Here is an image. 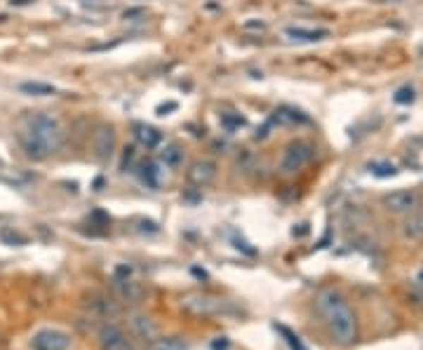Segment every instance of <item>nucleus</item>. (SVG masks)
<instances>
[{
    "label": "nucleus",
    "instance_id": "obj_7",
    "mask_svg": "<svg viewBox=\"0 0 423 350\" xmlns=\"http://www.w3.org/2000/svg\"><path fill=\"white\" fill-rule=\"evenodd\" d=\"M99 346L102 350H132L127 336L116 325H104L99 329Z\"/></svg>",
    "mask_w": 423,
    "mask_h": 350
},
{
    "label": "nucleus",
    "instance_id": "obj_20",
    "mask_svg": "<svg viewBox=\"0 0 423 350\" xmlns=\"http://www.w3.org/2000/svg\"><path fill=\"white\" fill-rule=\"evenodd\" d=\"M221 125L228 132H233V130H238V127H243L245 125V118L240 115V113H223L221 115Z\"/></svg>",
    "mask_w": 423,
    "mask_h": 350
},
{
    "label": "nucleus",
    "instance_id": "obj_4",
    "mask_svg": "<svg viewBox=\"0 0 423 350\" xmlns=\"http://www.w3.org/2000/svg\"><path fill=\"white\" fill-rule=\"evenodd\" d=\"M70 336L61 329H40L31 339L33 350H68Z\"/></svg>",
    "mask_w": 423,
    "mask_h": 350
},
{
    "label": "nucleus",
    "instance_id": "obj_10",
    "mask_svg": "<svg viewBox=\"0 0 423 350\" xmlns=\"http://www.w3.org/2000/svg\"><path fill=\"white\" fill-rule=\"evenodd\" d=\"M285 36L289 40H296V43H320L329 36L327 29H303V26H289L285 31Z\"/></svg>",
    "mask_w": 423,
    "mask_h": 350
},
{
    "label": "nucleus",
    "instance_id": "obj_12",
    "mask_svg": "<svg viewBox=\"0 0 423 350\" xmlns=\"http://www.w3.org/2000/svg\"><path fill=\"white\" fill-rule=\"evenodd\" d=\"M416 202V195L412 191H395L386 198V207L391 212H409Z\"/></svg>",
    "mask_w": 423,
    "mask_h": 350
},
{
    "label": "nucleus",
    "instance_id": "obj_11",
    "mask_svg": "<svg viewBox=\"0 0 423 350\" xmlns=\"http://www.w3.org/2000/svg\"><path fill=\"white\" fill-rule=\"evenodd\" d=\"M134 137H137V142L144 146L146 151H153L158 149L160 142H162V135L151 125H144V123H137L134 125Z\"/></svg>",
    "mask_w": 423,
    "mask_h": 350
},
{
    "label": "nucleus",
    "instance_id": "obj_28",
    "mask_svg": "<svg viewBox=\"0 0 423 350\" xmlns=\"http://www.w3.org/2000/svg\"><path fill=\"white\" fill-rule=\"evenodd\" d=\"M419 280H421V282H423V270H421V275H419Z\"/></svg>",
    "mask_w": 423,
    "mask_h": 350
},
{
    "label": "nucleus",
    "instance_id": "obj_14",
    "mask_svg": "<svg viewBox=\"0 0 423 350\" xmlns=\"http://www.w3.org/2000/svg\"><path fill=\"white\" fill-rule=\"evenodd\" d=\"M151 350H188V343L181 336H162V339H153Z\"/></svg>",
    "mask_w": 423,
    "mask_h": 350
},
{
    "label": "nucleus",
    "instance_id": "obj_22",
    "mask_svg": "<svg viewBox=\"0 0 423 350\" xmlns=\"http://www.w3.org/2000/svg\"><path fill=\"white\" fill-rule=\"evenodd\" d=\"M120 287H123V296H127L130 301L141 299V287H137V282H127V280H120Z\"/></svg>",
    "mask_w": 423,
    "mask_h": 350
},
{
    "label": "nucleus",
    "instance_id": "obj_23",
    "mask_svg": "<svg viewBox=\"0 0 423 350\" xmlns=\"http://www.w3.org/2000/svg\"><path fill=\"white\" fill-rule=\"evenodd\" d=\"M0 237H3V242H7V244H26V237L19 235L17 230H12V228L0 230Z\"/></svg>",
    "mask_w": 423,
    "mask_h": 350
},
{
    "label": "nucleus",
    "instance_id": "obj_9",
    "mask_svg": "<svg viewBox=\"0 0 423 350\" xmlns=\"http://www.w3.org/2000/svg\"><path fill=\"white\" fill-rule=\"evenodd\" d=\"M130 329L134 336H139V339H144V341L158 339V325H155L148 315H134L130 320Z\"/></svg>",
    "mask_w": 423,
    "mask_h": 350
},
{
    "label": "nucleus",
    "instance_id": "obj_25",
    "mask_svg": "<svg viewBox=\"0 0 423 350\" xmlns=\"http://www.w3.org/2000/svg\"><path fill=\"white\" fill-rule=\"evenodd\" d=\"M139 15H144V10H127L125 19H132V17H139Z\"/></svg>",
    "mask_w": 423,
    "mask_h": 350
},
{
    "label": "nucleus",
    "instance_id": "obj_3",
    "mask_svg": "<svg viewBox=\"0 0 423 350\" xmlns=\"http://www.w3.org/2000/svg\"><path fill=\"white\" fill-rule=\"evenodd\" d=\"M315 158V146L310 142H292L282 151V158H280V170L287 172V174H294L303 170L310 160Z\"/></svg>",
    "mask_w": 423,
    "mask_h": 350
},
{
    "label": "nucleus",
    "instance_id": "obj_24",
    "mask_svg": "<svg viewBox=\"0 0 423 350\" xmlns=\"http://www.w3.org/2000/svg\"><path fill=\"white\" fill-rule=\"evenodd\" d=\"M414 99V92L409 87H405V89H400L398 92V96H395V101L398 104H407V101H412Z\"/></svg>",
    "mask_w": 423,
    "mask_h": 350
},
{
    "label": "nucleus",
    "instance_id": "obj_2",
    "mask_svg": "<svg viewBox=\"0 0 423 350\" xmlns=\"http://www.w3.org/2000/svg\"><path fill=\"white\" fill-rule=\"evenodd\" d=\"M317 308H320L322 318L327 320V327L331 336L348 346L357 339V320H355V313L350 311V306L345 304V299L341 296L338 292L334 289H324L320 292L317 296Z\"/></svg>",
    "mask_w": 423,
    "mask_h": 350
},
{
    "label": "nucleus",
    "instance_id": "obj_16",
    "mask_svg": "<svg viewBox=\"0 0 423 350\" xmlns=\"http://www.w3.org/2000/svg\"><path fill=\"white\" fill-rule=\"evenodd\" d=\"M141 181L151 188H158L160 186V170L155 163H144L141 165Z\"/></svg>",
    "mask_w": 423,
    "mask_h": 350
},
{
    "label": "nucleus",
    "instance_id": "obj_27",
    "mask_svg": "<svg viewBox=\"0 0 423 350\" xmlns=\"http://www.w3.org/2000/svg\"><path fill=\"white\" fill-rule=\"evenodd\" d=\"M31 0H12V5H28Z\"/></svg>",
    "mask_w": 423,
    "mask_h": 350
},
{
    "label": "nucleus",
    "instance_id": "obj_15",
    "mask_svg": "<svg viewBox=\"0 0 423 350\" xmlns=\"http://www.w3.org/2000/svg\"><path fill=\"white\" fill-rule=\"evenodd\" d=\"M21 92L24 94H31V96H52L56 89L49 85V82H38V80H33V82H21Z\"/></svg>",
    "mask_w": 423,
    "mask_h": 350
},
{
    "label": "nucleus",
    "instance_id": "obj_19",
    "mask_svg": "<svg viewBox=\"0 0 423 350\" xmlns=\"http://www.w3.org/2000/svg\"><path fill=\"white\" fill-rule=\"evenodd\" d=\"M369 170H372L374 177H381V179L395 177V172H398L391 163H374V165H369Z\"/></svg>",
    "mask_w": 423,
    "mask_h": 350
},
{
    "label": "nucleus",
    "instance_id": "obj_21",
    "mask_svg": "<svg viewBox=\"0 0 423 350\" xmlns=\"http://www.w3.org/2000/svg\"><path fill=\"white\" fill-rule=\"evenodd\" d=\"M407 233L412 235V237H421V235H423V212L414 214L412 219H409V223H407Z\"/></svg>",
    "mask_w": 423,
    "mask_h": 350
},
{
    "label": "nucleus",
    "instance_id": "obj_8",
    "mask_svg": "<svg viewBox=\"0 0 423 350\" xmlns=\"http://www.w3.org/2000/svg\"><path fill=\"white\" fill-rule=\"evenodd\" d=\"M216 179V165L212 160H195L188 167V181L193 186H209Z\"/></svg>",
    "mask_w": 423,
    "mask_h": 350
},
{
    "label": "nucleus",
    "instance_id": "obj_26",
    "mask_svg": "<svg viewBox=\"0 0 423 350\" xmlns=\"http://www.w3.org/2000/svg\"><path fill=\"white\" fill-rule=\"evenodd\" d=\"M176 104H167V106H158V115H165V111H174Z\"/></svg>",
    "mask_w": 423,
    "mask_h": 350
},
{
    "label": "nucleus",
    "instance_id": "obj_18",
    "mask_svg": "<svg viewBox=\"0 0 423 350\" xmlns=\"http://www.w3.org/2000/svg\"><path fill=\"white\" fill-rule=\"evenodd\" d=\"M275 329H278V332L285 336V341L289 343V348H292V350H306V348H303V343H301L299 336H296L294 332H289L285 325H275Z\"/></svg>",
    "mask_w": 423,
    "mask_h": 350
},
{
    "label": "nucleus",
    "instance_id": "obj_6",
    "mask_svg": "<svg viewBox=\"0 0 423 350\" xmlns=\"http://www.w3.org/2000/svg\"><path fill=\"white\" fill-rule=\"evenodd\" d=\"M183 308L195 315H216L221 313L226 304L219 299H212V296H200V294H193V296H186L183 299Z\"/></svg>",
    "mask_w": 423,
    "mask_h": 350
},
{
    "label": "nucleus",
    "instance_id": "obj_1",
    "mask_svg": "<svg viewBox=\"0 0 423 350\" xmlns=\"http://www.w3.org/2000/svg\"><path fill=\"white\" fill-rule=\"evenodd\" d=\"M21 149L31 160H47L61 149L63 130L56 118L47 113L31 115L19 135Z\"/></svg>",
    "mask_w": 423,
    "mask_h": 350
},
{
    "label": "nucleus",
    "instance_id": "obj_17",
    "mask_svg": "<svg viewBox=\"0 0 423 350\" xmlns=\"http://www.w3.org/2000/svg\"><path fill=\"white\" fill-rule=\"evenodd\" d=\"M160 160H162V165H167V167H176L181 163V149L176 144H169V146H165V149L160 151Z\"/></svg>",
    "mask_w": 423,
    "mask_h": 350
},
{
    "label": "nucleus",
    "instance_id": "obj_13",
    "mask_svg": "<svg viewBox=\"0 0 423 350\" xmlns=\"http://www.w3.org/2000/svg\"><path fill=\"white\" fill-rule=\"evenodd\" d=\"M271 123H278V125H296V123H308V118L296 108H280L275 111Z\"/></svg>",
    "mask_w": 423,
    "mask_h": 350
},
{
    "label": "nucleus",
    "instance_id": "obj_5",
    "mask_svg": "<svg viewBox=\"0 0 423 350\" xmlns=\"http://www.w3.org/2000/svg\"><path fill=\"white\" fill-rule=\"evenodd\" d=\"M92 149H94V156L99 160H109L113 156V149H116V132H113L111 125H99L94 130Z\"/></svg>",
    "mask_w": 423,
    "mask_h": 350
}]
</instances>
